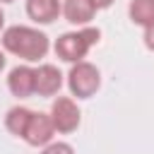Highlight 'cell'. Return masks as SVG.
<instances>
[{
  "label": "cell",
  "mask_w": 154,
  "mask_h": 154,
  "mask_svg": "<svg viewBox=\"0 0 154 154\" xmlns=\"http://www.w3.org/2000/svg\"><path fill=\"white\" fill-rule=\"evenodd\" d=\"M2 48L26 63H38L41 58H46L51 43L43 31L34 29V26L14 24L2 31Z\"/></svg>",
  "instance_id": "obj_1"
},
{
  "label": "cell",
  "mask_w": 154,
  "mask_h": 154,
  "mask_svg": "<svg viewBox=\"0 0 154 154\" xmlns=\"http://www.w3.org/2000/svg\"><path fill=\"white\" fill-rule=\"evenodd\" d=\"M99 38H101V31L96 26H82L77 31H67V34L58 36V41H55L53 48H55V55L60 60L75 65V63L84 60V55L89 53L91 46L99 43Z\"/></svg>",
  "instance_id": "obj_2"
},
{
  "label": "cell",
  "mask_w": 154,
  "mask_h": 154,
  "mask_svg": "<svg viewBox=\"0 0 154 154\" xmlns=\"http://www.w3.org/2000/svg\"><path fill=\"white\" fill-rule=\"evenodd\" d=\"M67 87L77 99H91L101 87V72L94 63H75L67 72Z\"/></svg>",
  "instance_id": "obj_3"
},
{
  "label": "cell",
  "mask_w": 154,
  "mask_h": 154,
  "mask_svg": "<svg viewBox=\"0 0 154 154\" xmlns=\"http://www.w3.org/2000/svg\"><path fill=\"white\" fill-rule=\"evenodd\" d=\"M48 116H51V123H53L55 132H60V135L75 132L79 128V123H82V113H79L77 103H75V99H70V96H58L53 101Z\"/></svg>",
  "instance_id": "obj_4"
},
{
  "label": "cell",
  "mask_w": 154,
  "mask_h": 154,
  "mask_svg": "<svg viewBox=\"0 0 154 154\" xmlns=\"http://www.w3.org/2000/svg\"><path fill=\"white\" fill-rule=\"evenodd\" d=\"M53 135H55V128L51 123V116L38 111V113H31L22 140L31 147H46L48 142H53Z\"/></svg>",
  "instance_id": "obj_5"
},
{
  "label": "cell",
  "mask_w": 154,
  "mask_h": 154,
  "mask_svg": "<svg viewBox=\"0 0 154 154\" xmlns=\"http://www.w3.org/2000/svg\"><path fill=\"white\" fill-rule=\"evenodd\" d=\"M63 87V72L51 65V63H43L38 67H34V89L38 96H55Z\"/></svg>",
  "instance_id": "obj_6"
},
{
  "label": "cell",
  "mask_w": 154,
  "mask_h": 154,
  "mask_svg": "<svg viewBox=\"0 0 154 154\" xmlns=\"http://www.w3.org/2000/svg\"><path fill=\"white\" fill-rule=\"evenodd\" d=\"M7 89L17 99H29L31 94H36V89H34V67L31 65L12 67L10 75H7Z\"/></svg>",
  "instance_id": "obj_7"
},
{
  "label": "cell",
  "mask_w": 154,
  "mask_h": 154,
  "mask_svg": "<svg viewBox=\"0 0 154 154\" xmlns=\"http://www.w3.org/2000/svg\"><path fill=\"white\" fill-rule=\"evenodd\" d=\"M63 12L60 0H26V14L36 24H53Z\"/></svg>",
  "instance_id": "obj_8"
},
{
  "label": "cell",
  "mask_w": 154,
  "mask_h": 154,
  "mask_svg": "<svg viewBox=\"0 0 154 154\" xmlns=\"http://www.w3.org/2000/svg\"><path fill=\"white\" fill-rule=\"evenodd\" d=\"M63 14L70 24L75 26H87L94 14H96V7L91 0H65L63 2Z\"/></svg>",
  "instance_id": "obj_9"
},
{
  "label": "cell",
  "mask_w": 154,
  "mask_h": 154,
  "mask_svg": "<svg viewBox=\"0 0 154 154\" xmlns=\"http://www.w3.org/2000/svg\"><path fill=\"white\" fill-rule=\"evenodd\" d=\"M128 14H130L132 24H140L144 29L152 26L154 24V0H130Z\"/></svg>",
  "instance_id": "obj_10"
},
{
  "label": "cell",
  "mask_w": 154,
  "mask_h": 154,
  "mask_svg": "<svg viewBox=\"0 0 154 154\" xmlns=\"http://www.w3.org/2000/svg\"><path fill=\"white\" fill-rule=\"evenodd\" d=\"M31 113H34V111H29L26 106H12V108L7 111V116H5V128H7L12 135L22 137L24 130H26V123H29Z\"/></svg>",
  "instance_id": "obj_11"
},
{
  "label": "cell",
  "mask_w": 154,
  "mask_h": 154,
  "mask_svg": "<svg viewBox=\"0 0 154 154\" xmlns=\"http://www.w3.org/2000/svg\"><path fill=\"white\" fill-rule=\"evenodd\" d=\"M41 154H75V149H72V144H67V142H48V144L41 149Z\"/></svg>",
  "instance_id": "obj_12"
},
{
  "label": "cell",
  "mask_w": 154,
  "mask_h": 154,
  "mask_svg": "<svg viewBox=\"0 0 154 154\" xmlns=\"http://www.w3.org/2000/svg\"><path fill=\"white\" fill-rule=\"evenodd\" d=\"M142 38H144V46H147V48L154 53V24L144 29V36H142Z\"/></svg>",
  "instance_id": "obj_13"
},
{
  "label": "cell",
  "mask_w": 154,
  "mask_h": 154,
  "mask_svg": "<svg viewBox=\"0 0 154 154\" xmlns=\"http://www.w3.org/2000/svg\"><path fill=\"white\" fill-rule=\"evenodd\" d=\"M91 2H94V7H96V10H106V7H111L116 0H91Z\"/></svg>",
  "instance_id": "obj_14"
},
{
  "label": "cell",
  "mask_w": 154,
  "mask_h": 154,
  "mask_svg": "<svg viewBox=\"0 0 154 154\" xmlns=\"http://www.w3.org/2000/svg\"><path fill=\"white\" fill-rule=\"evenodd\" d=\"M5 63H7V58H5V53H2V51H0V72H2V70H5Z\"/></svg>",
  "instance_id": "obj_15"
},
{
  "label": "cell",
  "mask_w": 154,
  "mask_h": 154,
  "mask_svg": "<svg viewBox=\"0 0 154 154\" xmlns=\"http://www.w3.org/2000/svg\"><path fill=\"white\" fill-rule=\"evenodd\" d=\"M5 29V12H2V7H0V31Z\"/></svg>",
  "instance_id": "obj_16"
},
{
  "label": "cell",
  "mask_w": 154,
  "mask_h": 154,
  "mask_svg": "<svg viewBox=\"0 0 154 154\" xmlns=\"http://www.w3.org/2000/svg\"><path fill=\"white\" fill-rule=\"evenodd\" d=\"M0 2H12V0H0Z\"/></svg>",
  "instance_id": "obj_17"
}]
</instances>
